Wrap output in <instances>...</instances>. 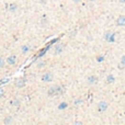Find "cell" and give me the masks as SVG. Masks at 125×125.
I'll use <instances>...</instances> for the list:
<instances>
[{"label": "cell", "mask_w": 125, "mask_h": 125, "mask_svg": "<svg viewBox=\"0 0 125 125\" xmlns=\"http://www.w3.org/2000/svg\"><path fill=\"white\" fill-rule=\"evenodd\" d=\"M62 91H64V89L60 86H52L51 88L47 90V94L49 97H56L58 94H62Z\"/></svg>", "instance_id": "cell-1"}, {"label": "cell", "mask_w": 125, "mask_h": 125, "mask_svg": "<svg viewBox=\"0 0 125 125\" xmlns=\"http://www.w3.org/2000/svg\"><path fill=\"white\" fill-rule=\"evenodd\" d=\"M53 79H54V75L52 72H49V71L48 72H45L42 77V80L45 81V82H51V81H53Z\"/></svg>", "instance_id": "cell-2"}, {"label": "cell", "mask_w": 125, "mask_h": 125, "mask_svg": "<svg viewBox=\"0 0 125 125\" xmlns=\"http://www.w3.org/2000/svg\"><path fill=\"white\" fill-rule=\"evenodd\" d=\"M14 86H15V88H23L24 86H25V79L24 78H18L15 81H14Z\"/></svg>", "instance_id": "cell-3"}, {"label": "cell", "mask_w": 125, "mask_h": 125, "mask_svg": "<svg viewBox=\"0 0 125 125\" xmlns=\"http://www.w3.org/2000/svg\"><path fill=\"white\" fill-rule=\"evenodd\" d=\"M108 103L105 102V101H100L98 103V111L99 112H104L106 111V109H108Z\"/></svg>", "instance_id": "cell-4"}, {"label": "cell", "mask_w": 125, "mask_h": 125, "mask_svg": "<svg viewBox=\"0 0 125 125\" xmlns=\"http://www.w3.org/2000/svg\"><path fill=\"white\" fill-rule=\"evenodd\" d=\"M116 24L119 26H124L125 25V15H120L116 20Z\"/></svg>", "instance_id": "cell-5"}, {"label": "cell", "mask_w": 125, "mask_h": 125, "mask_svg": "<svg viewBox=\"0 0 125 125\" xmlns=\"http://www.w3.org/2000/svg\"><path fill=\"white\" fill-rule=\"evenodd\" d=\"M7 62H8L9 65H14V64L17 62V57L14 56V55L9 56L8 58H7Z\"/></svg>", "instance_id": "cell-6"}, {"label": "cell", "mask_w": 125, "mask_h": 125, "mask_svg": "<svg viewBox=\"0 0 125 125\" xmlns=\"http://www.w3.org/2000/svg\"><path fill=\"white\" fill-rule=\"evenodd\" d=\"M54 54H59V53H62V49H64V46L62 45V44H57L56 46L54 47Z\"/></svg>", "instance_id": "cell-7"}, {"label": "cell", "mask_w": 125, "mask_h": 125, "mask_svg": "<svg viewBox=\"0 0 125 125\" xmlns=\"http://www.w3.org/2000/svg\"><path fill=\"white\" fill-rule=\"evenodd\" d=\"M12 117L11 116H6L5 117V120H3V123H5V124H11L12 123Z\"/></svg>", "instance_id": "cell-8"}, {"label": "cell", "mask_w": 125, "mask_h": 125, "mask_svg": "<svg viewBox=\"0 0 125 125\" xmlns=\"http://www.w3.org/2000/svg\"><path fill=\"white\" fill-rule=\"evenodd\" d=\"M21 49H22V53H24V54H25V53H28L29 51H30V45H22V47H21Z\"/></svg>", "instance_id": "cell-9"}, {"label": "cell", "mask_w": 125, "mask_h": 125, "mask_svg": "<svg viewBox=\"0 0 125 125\" xmlns=\"http://www.w3.org/2000/svg\"><path fill=\"white\" fill-rule=\"evenodd\" d=\"M17 9H18V6L15 5V3H12V5H10V7H9V10H10L11 12H14Z\"/></svg>", "instance_id": "cell-10"}, {"label": "cell", "mask_w": 125, "mask_h": 125, "mask_svg": "<svg viewBox=\"0 0 125 125\" xmlns=\"http://www.w3.org/2000/svg\"><path fill=\"white\" fill-rule=\"evenodd\" d=\"M96 81H97V78H96L94 76H91V77H89L88 78V82L89 83H94Z\"/></svg>", "instance_id": "cell-11"}, {"label": "cell", "mask_w": 125, "mask_h": 125, "mask_svg": "<svg viewBox=\"0 0 125 125\" xmlns=\"http://www.w3.org/2000/svg\"><path fill=\"white\" fill-rule=\"evenodd\" d=\"M5 64H6V62H5V59H3L2 57H0V69L3 68L5 67Z\"/></svg>", "instance_id": "cell-12"}, {"label": "cell", "mask_w": 125, "mask_h": 125, "mask_svg": "<svg viewBox=\"0 0 125 125\" xmlns=\"http://www.w3.org/2000/svg\"><path fill=\"white\" fill-rule=\"evenodd\" d=\"M113 77H112V75H110V76H109V78H108V80H106V81H108V82H112V81H113Z\"/></svg>", "instance_id": "cell-13"}, {"label": "cell", "mask_w": 125, "mask_h": 125, "mask_svg": "<svg viewBox=\"0 0 125 125\" xmlns=\"http://www.w3.org/2000/svg\"><path fill=\"white\" fill-rule=\"evenodd\" d=\"M121 64L125 66V55H124V56H122V60H121Z\"/></svg>", "instance_id": "cell-14"}, {"label": "cell", "mask_w": 125, "mask_h": 125, "mask_svg": "<svg viewBox=\"0 0 125 125\" xmlns=\"http://www.w3.org/2000/svg\"><path fill=\"white\" fill-rule=\"evenodd\" d=\"M13 104L14 105H20V101H19V100H14V101H13Z\"/></svg>", "instance_id": "cell-15"}, {"label": "cell", "mask_w": 125, "mask_h": 125, "mask_svg": "<svg viewBox=\"0 0 125 125\" xmlns=\"http://www.w3.org/2000/svg\"><path fill=\"white\" fill-rule=\"evenodd\" d=\"M45 65V62H40V64H38V65H37V67H38V68H42V66H44Z\"/></svg>", "instance_id": "cell-16"}, {"label": "cell", "mask_w": 125, "mask_h": 125, "mask_svg": "<svg viewBox=\"0 0 125 125\" xmlns=\"http://www.w3.org/2000/svg\"><path fill=\"white\" fill-rule=\"evenodd\" d=\"M3 92H5V91H3V89L0 88V97H2V96H3Z\"/></svg>", "instance_id": "cell-17"}, {"label": "cell", "mask_w": 125, "mask_h": 125, "mask_svg": "<svg viewBox=\"0 0 125 125\" xmlns=\"http://www.w3.org/2000/svg\"><path fill=\"white\" fill-rule=\"evenodd\" d=\"M62 108H66V104H60L59 105V109H62Z\"/></svg>", "instance_id": "cell-18"}, {"label": "cell", "mask_w": 125, "mask_h": 125, "mask_svg": "<svg viewBox=\"0 0 125 125\" xmlns=\"http://www.w3.org/2000/svg\"><path fill=\"white\" fill-rule=\"evenodd\" d=\"M74 1H75V2H79L80 0H74Z\"/></svg>", "instance_id": "cell-19"}, {"label": "cell", "mask_w": 125, "mask_h": 125, "mask_svg": "<svg viewBox=\"0 0 125 125\" xmlns=\"http://www.w3.org/2000/svg\"><path fill=\"white\" fill-rule=\"evenodd\" d=\"M121 1H122V2H124V1H125V0H121Z\"/></svg>", "instance_id": "cell-20"}]
</instances>
